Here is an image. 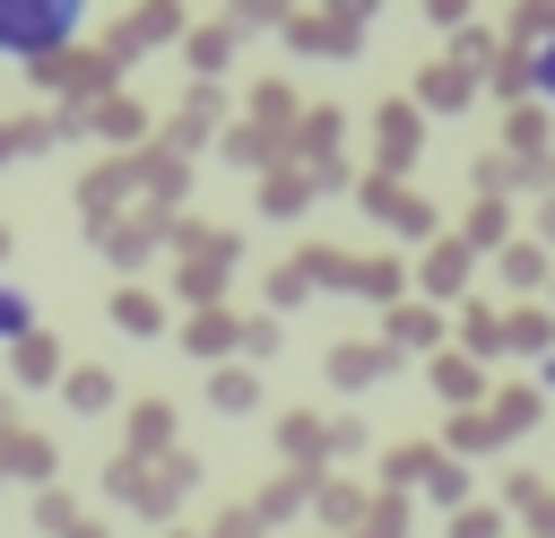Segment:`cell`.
<instances>
[{"label":"cell","mask_w":555,"mask_h":538,"mask_svg":"<svg viewBox=\"0 0 555 538\" xmlns=\"http://www.w3.org/2000/svg\"><path fill=\"white\" fill-rule=\"evenodd\" d=\"M78 35V0H0V52H17L26 69L52 61Z\"/></svg>","instance_id":"obj_1"},{"label":"cell","mask_w":555,"mask_h":538,"mask_svg":"<svg viewBox=\"0 0 555 538\" xmlns=\"http://www.w3.org/2000/svg\"><path fill=\"white\" fill-rule=\"evenodd\" d=\"M234 234L225 226H182V295H191V312L199 304H217V286H225V269H234Z\"/></svg>","instance_id":"obj_2"},{"label":"cell","mask_w":555,"mask_h":538,"mask_svg":"<svg viewBox=\"0 0 555 538\" xmlns=\"http://www.w3.org/2000/svg\"><path fill=\"white\" fill-rule=\"evenodd\" d=\"M278 26H286L304 52H356V43H364V9H330V17H312V9H286Z\"/></svg>","instance_id":"obj_3"},{"label":"cell","mask_w":555,"mask_h":538,"mask_svg":"<svg viewBox=\"0 0 555 538\" xmlns=\"http://www.w3.org/2000/svg\"><path fill=\"white\" fill-rule=\"evenodd\" d=\"M373 113H382V121H373V130H382V165H373V174H382V182H399V174L416 165V148H425V121H416V104H399V95H390V104H373Z\"/></svg>","instance_id":"obj_4"},{"label":"cell","mask_w":555,"mask_h":538,"mask_svg":"<svg viewBox=\"0 0 555 538\" xmlns=\"http://www.w3.org/2000/svg\"><path fill=\"white\" fill-rule=\"evenodd\" d=\"M182 26V9H130V17H113V35H104V61L121 69V61H139L156 35H173Z\"/></svg>","instance_id":"obj_5"},{"label":"cell","mask_w":555,"mask_h":538,"mask_svg":"<svg viewBox=\"0 0 555 538\" xmlns=\"http://www.w3.org/2000/svg\"><path fill=\"white\" fill-rule=\"evenodd\" d=\"M382 347H390V356L442 347V312H434V304H390V312H382Z\"/></svg>","instance_id":"obj_6"},{"label":"cell","mask_w":555,"mask_h":538,"mask_svg":"<svg viewBox=\"0 0 555 538\" xmlns=\"http://www.w3.org/2000/svg\"><path fill=\"white\" fill-rule=\"evenodd\" d=\"M356 200H364L382 226H399V234H434V208H425V200H408V191H399V182H382V174H373Z\"/></svg>","instance_id":"obj_7"},{"label":"cell","mask_w":555,"mask_h":538,"mask_svg":"<svg viewBox=\"0 0 555 538\" xmlns=\"http://www.w3.org/2000/svg\"><path fill=\"white\" fill-rule=\"evenodd\" d=\"M165 451H173V408H165V399H139V408H130V451H121V460L147 469V460H165Z\"/></svg>","instance_id":"obj_8"},{"label":"cell","mask_w":555,"mask_h":538,"mask_svg":"<svg viewBox=\"0 0 555 538\" xmlns=\"http://www.w3.org/2000/svg\"><path fill=\"white\" fill-rule=\"evenodd\" d=\"M295 113H304V104H295V87H286V78H260V87H251V130H260V139H278V148H286Z\"/></svg>","instance_id":"obj_9"},{"label":"cell","mask_w":555,"mask_h":538,"mask_svg":"<svg viewBox=\"0 0 555 538\" xmlns=\"http://www.w3.org/2000/svg\"><path fill=\"white\" fill-rule=\"evenodd\" d=\"M0 477H52V443L43 434H26V425H0Z\"/></svg>","instance_id":"obj_10"},{"label":"cell","mask_w":555,"mask_h":538,"mask_svg":"<svg viewBox=\"0 0 555 538\" xmlns=\"http://www.w3.org/2000/svg\"><path fill=\"white\" fill-rule=\"evenodd\" d=\"M494 347H520V356H555V321H546L538 304H520V312H503V321H494Z\"/></svg>","instance_id":"obj_11"},{"label":"cell","mask_w":555,"mask_h":538,"mask_svg":"<svg viewBox=\"0 0 555 538\" xmlns=\"http://www.w3.org/2000/svg\"><path fill=\"white\" fill-rule=\"evenodd\" d=\"M217 113H225V95H217V87H191V95H182V121H173V139H165V148H173V156H182V148H199V139L217 130Z\"/></svg>","instance_id":"obj_12"},{"label":"cell","mask_w":555,"mask_h":538,"mask_svg":"<svg viewBox=\"0 0 555 538\" xmlns=\"http://www.w3.org/2000/svg\"><path fill=\"white\" fill-rule=\"evenodd\" d=\"M468 286V252H460V234H442L434 252H425V295L416 304H434V295H460Z\"/></svg>","instance_id":"obj_13"},{"label":"cell","mask_w":555,"mask_h":538,"mask_svg":"<svg viewBox=\"0 0 555 538\" xmlns=\"http://www.w3.org/2000/svg\"><path fill=\"white\" fill-rule=\"evenodd\" d=\"M182 347H191L199 364H208V356H225V347H234V312H225V304H199V312L182 321Z\"/></svg>","instance_id":"obj_14"},{"label":"cell","mask_w":555,"mask_h":538,"mask_svg":"<svg viewBox=\"0 0 555 538\" xmlns=\"http://www.w3.org/2000/svg\"><path fill=\"white\" fill-rule=\"evenodd\" d=\"M113 390H121V382H113L104 364H69V373H61V399H69L78 417H104V408H113Z\"/></svg>","instance_id":"obj_15"},{"label":"cell","mask_w":555,"mask_h":538,"mask_svg":"<svg viewBox=\"0 0 555 538\" xmlns=\"http://www.w3.org/2000/svg\"><path fill=\"white\" fill-rule=\"evenodd\" d=\"M182 52H191V69H199V87H208V78L234 61V26H225V17H217V26H191V35H182Z\"/></svg>","instance_id":"obj_16"},{"label":"cell","mask_w":555,"mask_h":538,"mask_svg":"<svg viewBox=\"0 0 555 538\" xmlns=\"http://www.w3.org/2000/svg\"><path fill=\"white\" fill-rule=\"evenodd\" d=\"M416 95H425V104H434V113H460V104H468V95H477V78H468V69H460V61H434V69H425V78H416Z\"/></svg>","instance_id":"obj_17"},{"label":"cell","mask_w":555,"mask_h":538,"mask_svg":"<svg viewBox=\"0 0 555 538\" xmlns=\"http://www.w3.org/2000/svg\"><path fill=\"white\" fill-rule=\"evenodd\" d=\"M304 200H312V174H304V165H269V182H260V208H269V217H295Z\"/></svg>","instance_id":"obj_18"},{"label":"cell","mask_w":555,"mask_h":538,"mask_svg":"<svg viewBox=\"0 0 555 538\" xmlns=\"http://www.w3.org/2000/svg\"><path fill=\"white\" fill-rule=\"evenodd\" d=\"M95 234H104V252L130 269V260H147V243L165 234V217H121V226H95Z\"/></svg>","instance_id":"obj_19"},{"label":"cell","mask_w":555,"mask_h":538,"mask_svg":"<svg viewBox=\"0 0 555 538\" xmlns=\"http://www.w3.org/2000/svg\"><path fill=\"white\" fill-rule=\"evenodd\" d=\"M113 330H130V338H156V330H165V304H156L147 286H121V295H113Z\"/></svg>","instance_id":"obj_20"},{"label":"cell","mask_w":555,"mask_h":538,"mask_svg":"<svg viewBox=\"0 0 555 538\" xmlns=\"http://www.w3.org/2000/svg\"><path fill=\"white\" fill-rule=\"evenodd\" d=\"M486 243H494V252L512 243V208H503V200H477V208H468V234H460V252H486Z\"/></svg>","instance_id":"obj_21"},{"label":"cell","mask_w":555,"mask_h":538,"mask_svg":"<svg viewBox=\"0 0 555 538\" xmlns=\"http://www.w3.org/2000/svg\"><path fill=\"white\" fill-rule=\"evenodd\" d=\"M494 321H503V312H494L486 295L460 304V347H468V364H477V356H503V347H494Z\"/></svg>","instance_id":"obj_22"},{"label":"cell","mask_w":555,"mask_h":538,"mask_svg":"<svg viewBox=\"0 0 555 538\" xmlns=\"http://www.w3.org/2000/svg\"><path fill=\"white\" fill-rule=\"evenodd\" d=\"M399 356L390 347H330V382H382Z\"/></svg>","instance_id":"obj_23"},{"label":"cell","mask_w":555,"mask_h":538,"mask_svg":"<svg viewBox=\"0 0 555 538\" xmlns=\"http://www.w3.org/2000/svg\"><path fill=\"white\" fill-rule=\"evenodd\" d=\"M520 425H538V390H529V382H520V390H503V399L486 408V434H494V443H512Z\"/></svg>","instance_id":"obj_24"},{"label":"cell","mask_w":555,"mask_h":538,"mask_svg":"<svg viewBox=\"0 0 555 538\" xmlns=\"http://www.w3.org/2000/svg\"><path fill=\"white\" fill-rule=\"evenodd\" d=\"M477 382H486V373H477L468 356H434V390H442L451 408H477Z\"/></svg>","instance_id":"obj_25"},{"label":"cell","mask_w":555,"mask_h":538,"mask_svg":"<svg viewBox=\"0 0 555 538\" xmlns=\"http://www.w3.org/2000/svg\"><path fill=\"white\" fill-rule=\"evenodd\" d=\"M87 121H95L104 139H139V130H147V113H139L130 95H104V104H87Z\"/></svg>","instance_id":"obj_26"},{"label":"cell","mask_w":555,"mask_h":538,"mask_svg":"<svg viewBox=\"0 0 555 538\" xmlns=\"http://www.w3.org/2000/svg\"><path fill=\"white\" fill-rule=\"evenodd\" d=\"M278 434H286V451H295V469H304V477H312V469H321V451H330V443H321V434H330V425H321V417H286V425H278Z\"/></svg>","instance_id":"obj_27"},{"label":"cell","mask_w":555,"mask_h":538,"mask_svg":"<svg viewBox=\"0 0 555 538\" xmlns=\"http://www.w3.org/2000/svg\"><path fill=\"white\" fill-rule=\"evenodd\" d=\"M425 469H434V443H390V460H382V486L399 495V486H416Z\"/></svg>","instance_id":"obj_28"},{"label":"cell","mask_w":555,"mask_h":538,"mask_svg":"<svg viewBox=\"0 0 555 538\" xmlns=\"http://www.w3.org/2000/svg\"><path fill=\"white\" fill-rule=\"evenodd\" d=\"M304 495H312V477L295 469V477H278V486H260V503H243V512H251V521H286V512H295Z\"/></svg>","instance_id":"obj_29"},{"label":"cell","mask_w":555,"mask_h":538,"mask_svg":"<svg viewBox=\"0 0 555 538\" xmlns=\"http://www.w3.org/2000/svg\"><path fill=\"white\" fill-rule=\"evenodd\" d=\"M52 373H61V347H52L43 330H26V338H17V382H52Z\"/></svg>","instance_id":"obj_30"},{"label":"cell","mask_w":555,"mask_h":538,"mask_svg":"<svg viewBox=\"0 0 555 538\" xmlns=\"http://www.w3.org/2000/svg\"><path fill=\"white\" fill-rule=\"evenodd\" d=\"M416 486H425V495H434V503H451V512H460V503H468V469H460V460H442V451H434V469H425V477H416Z\"/></svg>","instance_id":"obj_31"},{"label":"cell","mask_w":555,"mask_h":538,"mask_svg":"<svg viewBox=\"0 0 555 538\" xmlns=\"http://www.w3.org/2000/svg\"><path fill=\"white\" fill-rule=\"evenodd\" d=\"M503 278H512V286H538V278H546V243H520V234H512V243H503Z\"/></svg>","instance_id":"obj_32"},{"label":"cell","mask_w":555,"mask_h":538,"mask_svg":"<svg viewBox=\"0 0 555 538\" xmlns=\"http://www.w3.org/2000/svg\"><path fill=\"white\" fill-rule=\"evenodd\" d=\"M26 330H35V295L26 286H0V347H17Z\"/></svg>","instance_id":"obj_33"},{"label":"cell","mask_w":555,"mask_h":538,"mask_svg":"<svg viewBox=\"0 0 555 538\" xmlns=\"http://www.w3.org/2000/svg\"><path fill=\"white\" fill-rule=\"evenodd\" d=\"M208 390H217V408H225V417H243V408H251V399H260V382H251V373H243V364H225V373H217V382H208Z\"/></svg>","instance_id":"obj_34"},{"label":"cell","mask_w":555,"mask_h":538,"mask_svg":"<svg viewBox=\"0 0 555 538\" xmlns=\"http://www.w3.org/2000/svg\"><path fill=\"white\" fill-rule=\"evenodd\" d=\"M451 538H503V503H460L451 512Z\"/></svg>","instance_id":"obj_35"},{"label":"cell","mask_w":555,"mask_h":538,"mask_svg":"<svg viewBox=\"0 0 555 538\" xmlns=\"http://www.w3.org/2000/svg\"><path fill=\"white\" fill-rule=\"evenodd\" d=\"M35 521H43L52 538H69V529H78V503H69L61 486H43V495H35Z\"/></svg>","instance_id":"obj_36"},{"label":"cell","mask_w":555,"mask_h":538,"mask_svg":"<svg viewBox=\"0 0 555 538\" xmlns=\"http://www.w3.org/2000/svg\"><path fill=\"white\" fill-rule=\"evenodd\" d=\"M494 95H529V52H494Z\"/></svg>","instance_id":"obj_37"},{"label":"cell","mask_w":555,"mask_h":538,"mask_svg":"<svg viewBox=\"0 0 555 538\" xmlns=\"http://www.w3.org/2000/svg\"><path fill=\"white\" fill-rule=\"evenodd\" d=\"M347 286H364V295H390L399 304V260H356V278Z\"/></svg>","instance_id":"obj_38"},{"label":"cell","mask_w":555,"mask_h":538,"mask_svg":"<svg viewBox=\"0 0 555 538\" xmlns=\"http://www.w3.org/2000/svg\"><path fill=\"white\" fill-rule=\"evenodd\" d=\"M451 451H494V434H486V408H460V417H451Z\"/></svg>","instance_id":"obj_39"},{"label":"cell","mask_w":555,"mask_h":538,"mask_svg":"<svg viewBox=\"0 0 555 538\" xmlns=\"http://www.w3.org/2000/svg\"><path fill=\"white\" fill-rule=\"evenodd\" d=\"M312 503H321V521H330V529H338V521H364V495H356V486H321Z\"/></svg>","instance_id":"obj_40"},{"label":"cell","mask_w":555,"mask_h":538,"mask_svg":"<svg viewBox=\"0 0 555 538\" xmlns=\"http://www.w3.org/2000/svg\"><path fill=\"white\" fill-rule=\"evenodd\" d=\"M269 148H278V139H260L251 121H243V130H225V156H243V165H269Z\"/></svg>","instance_id":"obj_41"},{"label":"cell","mask_w":555,"mask_h":538,"mask_svg":"<svg viewBox=\"0 0 555 538\" xmlns=\"http://www.w3.org/2000/svg\"><path fill=\"white\" fill-rule=\"evenodd\" d=\"M52 139V121H0V156H17V148H43Z\"/></svg>","instance_id":"obj_42"},{"label":"cell","mask_w":555,"mask_h":538,"mask_svg":"<svg viewBox=\"0 0 555 538\" xmlns=\"http://www.w3.org/2000/svg\"><path fill=\"white\" fill-rule=\"evenodd\" d=\"M503 35H555V9H512Z\"/></svg>","instance_id":"obj_43"},{"label":"cell","mask_w":555,"mask_h":538,"mask_svg":"<svg viewBox=\"0 0 555 538\" xmlns=\"http://www.w3.org/2000/svg\"><path fill=\"white\" fill-rule=\"evenodd\" d=\"M304 295H312L304 269H278V278H269V304H304Z\"/></svg>","instance_id":"obj_44"},{"label":"cell","mask_w":555,"mask_h":538,"mask_svg":"<svg viewBox=\"0 0 555 538\" xmlns=\"http://www.w3.org/2000/svg\"><path fill=\"white\" fill-rule=\"evenodd\" d=\"M529 87H538V95H555V43H538V52H529Z\"/></svg>","instance_id":"obj_45"},{"label":"cell","mask_w":555,"mask_h":538,"mask_svg":"<svg viewBox=\"0 0 555 538\" xmlns=\"http://www.w3.org/2000/svg\"><path fill=\"white\" fill-rule=\"evenodd\" d=\"M251 529H260V521H251V512H225V521H217V529H208V538H251Z\"/></svg>","instance_id":"obj_46"},{"label":"cell","mask_w":555,"mask_h":538,"mask_svg":"<svg viewBox=\"0 0 555 538\" xmlns=\"http://www.w3.org/2000/svg\"><path fill=\"white\" fill-rule=\"evenodd\" d=\"M529 529H538V538H555V495H538V503H529Z\"/></svg>","instance_id":"obj_47"},{"label":"cell","mask_w":555,"mask_h":538,"mask_svg":"<svg viewBox=\"0 0 555 538\" xmlns=\"http://www.w3.org/2000/svg\"><path fill=\"white\" fill-rule=\"evenodd\" d=\"M538 234H546V243H555V191H546V208H538Z\"/></svg>","instance_id":"obj_48"},{"label":"cell","mask_w":555,"mask_h":538,"mask_svg":"<svg viewBox=\"0 0 555 538\" xmlns=\"http://www.w3.org/2000/svg\"><path fill=\"white\" fill-rule=\"evenodd\" d=\"M538 390H555V356H538Z\"/></svg>","instance_id":"obj_49"}]
</instances>
